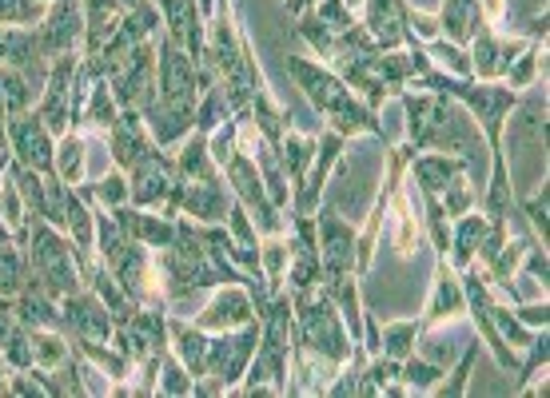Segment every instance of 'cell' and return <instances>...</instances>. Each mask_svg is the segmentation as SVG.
<instances>
[{
	"instance_id": "obj_1",
	"label": "cell",
	"mask_w": 550,
	"mask_h": 398,
	"mask_svg": "<svg viewBox=\"0 0 550 398\" xmlns=\"http://www.w3.org/2000/svg\"><path fill=\"white\" fill-rule=\"evenodd\" d=\"M291 72L299 76V84L307 88V96L319 103V108L327 111V116L335 119V124L343 127V132H355V127H379L371 119V111L367 108H359V103H351V96H347V88L339 84L335 76H327L323 68H311L307 60H291Z\"/></svg>"
},
{
	"instance_id": "obj_2",
	"label": "cell",
	"mask_w": 550,
	"mask_h": 398,
	"mask_svg": "<svg viewBox=\"0 0 550 398\" xmlns=\"http://www.w3.org/2000/svg\"><path fill=\"white\" fill-rule=\"evenodd\" d=\"M32 271H36V279H44V291L48 295H72L76 291V275H72V263L68 255H64L60 239L52 235V231L36 227L32 231Z\"/></svg>"
},
{
	"instance_id": "obj_3",
	"label": "cell",
	"mask_w": 550,
	"mask_h": 398,
	"mask_svg": "<svg viewBox=\"0 0 550 398\" xmlns=\"http://www.w3.org/2000/svg\"><path fill=\"white\" fill-rule=\"evenodd\" d=\"M159 100L188 103V108L196 103V68H191V56L175 40L159 44Z\"/></svg>"
},
{
	"instance_id": "obj_4",
	"label": "cell",
	"mask_w": 550,
	"mask_h": 398,
	"mask_svg": "<svg viewBox=\"0 0 550 398\" xmlns=\"http://www.w3.org/2000/svg\"><path fill=\"white\" fill-rule=\"evenodd\" d=\"M303 339L327 358H347V339H343V331H339V323H335L327 299L303 307Z\"/></svg>"
},
{
	"instance_id": "obj_5",
	"label": "cell",
	"mask_w": 550,
	"mask_h": 398,
	"mask_svg": "<svg viewBox=\"0 0 550 398\" xmlns=\"http://www.w3.org/2000/svg\"><path fill=\"white\" fill-rule=\"evenodd\" d=\"M151 52L148 44L128 48V64L116 72V100L120 103H148L151 100Z\"/></svg>"
},
{
	"instance_id": "obj_6",
	"label": "cell",
	"mask_w": 550,
	"mask_h": 398,
	"mask_svg": "<svg viewBox=\"0 0 550 398\" xmlns=\"http://www.w3.org/2000/svg\"><path fill=\"white\" fill-rule=\"evenodd\" d=\"M255 326H247L244 334H236V339H215V342H207V363H212V374L215 379L228 387L231 379H239V371H244V363H247V355L255 350Z\"/></svg>"
},
{
	"instance_id": "obj_7",
	"label": "cell",
	"mask_w": 550,
	"mask_h": 398,
	"mask_svg": "<svg viewBox=\"0 0 550 398\" xmlns=\"http://www.w3.org/2000/svg\"><path fill=\"white\" fill-rule=\"evenodd\" d=\"M76 36H80V8H76V0H60L52 8V16H48L44 32H40V52L60 56L76 44Z\"/></svg>"
},
{
	"instance_id": "obj_8",
	"label": "cell",
	"mask_w": 550,
	"mask_h": 398,
	"mask_svg": "<svg viewBox=\"0 0 550 398\" xmlns=\"http://www.w3.org/2000/svg\"><path fill=\"white\" fill-rule=\"evenodd\" d=\"M12 143L28 167H48L52 164V148H48V132L40 116H16L12 119Z\"/></svg>"
},
{
	"instance_id": "obj_9",
	"label": "cell",
	"mask_w": 550,
	"mask_h": 398,
	"mask_svg": "<svg viewBox=\"0 0 550 398\" xmlns=\"http://www.w3.org/2000/svg\"><path fill=\"white\" fill-rule=\"evenodd\" d=\"M143 116H148V124H151V132H156L159 143L180 140V135L191 127V108H188V103L148 100V103H143Z\"/></svg>"
},
{
	"instance_id": "obj_10",
	"label": "cell",
	"mask_w": 550,
	"mask_h": 398,
	"mask_svg": "<svg viewBox=\"0 0 550 398\" xmlns=\"http://www.w3.org/2000/svg\"><path fill=\"white\" fill-rule=\"evenodd\" d=\"M132 167H136V180H132L136 203H151V199H159L167 191V159L159 156V151H148V156Z\"/></svg>"
},
{
	"instance_id": "obj_11",
	"label": "cell",
	"mask_w": 550,
	"mask_h": 398,
	"mask_svg": "<svg viewBox=\"0 0 550 398\" xmlns=\"http://www.w3.org/2000/svg\"><path fill=\"white\" fill-rule=\"evenodd\" d=\"M367 24H371V36L375 44L391 48L395 40L407 36V16H403V4L399 0H371V12H367Z\"/></svg>"
},
{
	"instance_id": "obj_12",
	"label": "cell",
	"mask_w": 550,
	"mask_h": 398,
	"mask_svg": "<svg viewBox=\"0 0 550 398\" xmlns=\"http://www.w3.org/2000/svg\"><path fill=\"white\" fill-rule=\"evenodd\" d=\"M228 172H231V180H236L239 195H244L247 203L255 207V215H260V223H263V227H267V231H275L279 223H275V215H271L267 199H263V188H260V175H255V167L247 164V159H228Z\"/></svg>"
},
{
	"instance_id": "obj_13",
	"label": "cell",
	"mask_w": 550,
	"mask_h": 398,
	"mask_svg": "<svg viewBox=\"0 0 550 398\" xmlns=\"http://www.w3.org/2000/svg\"><path fill=\"white\" fill-rule=\"evenodd\" d=\"M323 259L335 279L351 267V231L335 215H323Z\"/></svg>"
},
{
	"instance_id": "obj_14",
	"label": "cell",
	"mask_w": 550,
	"mask_h": 398,
	"mask_svg": "<svg viewBox=\"0 0 550 398\" xmlns=\"http://www.w3.org/2000/svg\"><path fill=\"white\" fill-rule=\"evenodd\" d=\"M68 72H72L68 60L52 72V80H48V100H44V108H40V119H44V127H52V132H64V116H68Z\"/></svg>"
},
{
	"instance_id": "obj_15",
	"label": "cell",
	"mask_w": 550,
	"mask_h": 398,
	"mask_svg": "<svg viewBox=\"0 0 550 398\" xmlns=\"http://www.w3.org/2000/svg\"><path fill=\"white\" fill-rule=\"evenodd\" d=\"M112 151H116L120 164H140L143 156H148V143H143V132H140V116H120L116 132H112Z\"/></svg>"
},
{
	"instance_id": "obj_16",
	"label": "cell",
	"mask_w": 550,
	"mask_h": 398,
	"mask_svg": "<svg viewBox=\"0 0 550 398\" xmlns=\"http://www.w3.org/2000/svg\"><path fill=\"white\" fill-rule=\"evenodd\" d=\"M64 323L80 334H108V315L92 299H72L68 310H64Z\"/></svg>"
},
{
	"instance_id": "obj_17",
	"label": "cell",
	"mask_w": 550,
	"mask_h": 398,
	"mask_svg": "<svg viewBox=\"0 0 550 398\" xmlns=\"http://www.w3.org/2000/svg\"><path fill=\"white\" fill-rule=\"evenodd\" d=\"M180 199H183V207H188L191 215H204V219H220L223 215V191L212 183V175L199 180V183H191V191L188 195H180Z\"/></svg>"
},
{
	"instance_id": "obj_18",
	"label": "cell",
	"mask_w": 550,
	"mask_h": 398,
	"mask_svg": "<svg viewBox=\"0 0 550 398\" xmlns=\"http://www.w3.org/2000/svg\"><path fill=\"white\" fill-rule=\"evenodd\" d=\"M247 299L239 291H223L220 299L207 307V315H204V323L207 326H231V323H247Z\"/></svg>"
},
{
	"instance_id": "obj_19",
	"label": "cell",
	"mask_w": 550,
	"mask_h": 398,
	"mask_svg": "<svg viewBox=\"0 0 550 398\" xmlns=\"http://www.w3.org/2000/svg\"><path fill=\"white\" fill-rule=\"evenodd\" d=\"M32 92H36V88L28 84V76H20L16 68H0V111H4V116L20 111Z\"/></svg>"
},
{
	"instance_id": "obj_20",
	"label": "cell",
	"mask_w": 550,
	"mask_h": 398,
	"mask_svg": "<svg viewBox=\"0 0 550 398\" xmlns=\"http://www.w3.org/2000/svg\"><path fill=\"white\" fill-rule=\"evenodd\" d=\"M454 172H459V164H454V159H443V156H422L419 164H414V175H419V183L427 191L451 188V175Z\"/></svg>"
},
{
	"instance_id": "obj_21",
	"label": "cell",
	"mask_w": 550,
	"mask_h": 398,
	"mask_svg": "<svg viewBox=\"0 0 550 398\" xmlns=\"http://www.w3.org/2000/svg\"><path fill=\"white\" fill-rule=\"evenodd\" d=\"M470 24H483V20H478L475 0H446V8H443V28L451 32L454 40H462V36H475V32H470Z\"/></svg>"
},
{
	"instance_id": "obj_22",
	"label": "cell",
	"mask_w": 550,
	"mask_h": 398,
	"mask_svg": "<svg viewBox=\"0 0 550 398\" xmlns=\"http://www.w3.org/2000/svg\"><path fill=\"white\" fill-rule=\"evenodd\" d=\"M20 318H24V323H32V326H60L64 323V318L52 310V302H48L40 291L36 295H24V299H20Z\"/></svg>"
},
{
	"instance_id": "obj_23",
	"label": "cell",
	"mask_w": 550,
	"mask_h": 398,
	"mask_svg": "<svg viewBox=\"0 0 550 398\" xmlns=\"http://www.w3.org/2000/svg\"><path fill=\"white\" fill-rule=\"evenodd\" d=\"M478 44H475V68L478 76H494V72H502V48L494 44L486 32H475Z\"/></svg>"
},
{
	"instance_id": "obj_24",
	"label": "cell",
	"mask_w": 550,
	"mask_h": 398,
	"mask_svg": "<svg viewBox=\"0 0 550 398\" xmlns=\"http://www.w3.org/2000/svg\"><path fill=\"white\" fill-rule=\"evenodd\" d=\"M180 355H183V363L191 366V374H199L207 363V339L196 331H180Z\"/></svg>"
},
{
	"instance_id": "obj_25",
	"label": "cell",
	"mask_w": 550,
	"mask_h": 398,
	"mask_svg": "<svg viewBox=\"0 0 550 398\" xmlns=\"http://www.w3.org/2000/svg\"><path fill=\"white\" fill-rule=\"evenodd\" d=\"M315 20L323 24L327 32H351V16H347V8H343V0H323Z\"/></svg>"
},
{
	"instance_id": "obj_26",
	"label": "cell",
	"mask_w": 550,
	"mask_h": 398,
	"mask_svg": "<svg viewBox=\"0 0 550 398\" xmlns=\"http://www.w3.org/2000/svg\"><path fill=\"white\" fill-rule=\"evenodd\" d=\"M483 231H486V223H483V219H462L459 239H454V259L467 263V259H470V251H475V239H483Z\"/></svg>"
},
{
	"instance_id": "obj_27",
	"label": "cell",
	"mask_w": 550,
	"mask_h": 398,
	"mask_svg": "<svg viewBox=\"0 0 550 398\" xmlns=\"http://www.w3.org/2000/svg\"><path fill=\"white\" fill-rule=\"evenodd\" d=\"M40 16L36 0H0V20H16V24H28Z\"/></svg>"
},
{
	"instance_id": "obj_28",
	"label": "cell",
	"mask_w": 550,
	"mask_h": 398,
	"mask_svg": "<svg viewBox=\"0 0 550 398\" xmlns=\"http://www.w3.org/2000/svg\"><path fill=\"white\" fill-rule=\"evenodd\" d=\"M283 159H287V172L299 180L303 167H307V159H311V143L307 140H295V135H291V140L283 143Z\"/></svg>"
},
{
	"instance_id": "obj_29",
	"label": "cell",
	"mask_w": 550,
	"mask_h": 398,
	"mask_svg": "<svg viewBox=\"0 0 550 398\" xmlns=\"http://www.w3.org/2000/svg\"><path fill=\"white\" fill-rule=\"evenodd\" d=\"M20 287V259L0 247V291H16Z\"/></svg>"
},
{
	"instance_id": "obj_30",
	"label": "cell",
	"mask_w": 550,
	"mask_h": 398,
	"mask_svg": "<svg viewBox=\"0 0 550 398\" xmlns=\"http://www.w3.org/2000/svg\"><path fill=\"white\" fill-rule=\"evenodd\" d=\"M223 111H228V100H223V88H215V92L204 100V108H199V127L220 124V119H223Z\"/></svg>"
},
{
	"instance_id": "obj_31",
	"label": "cell",
	"mask_w": 550,
	"mask_h": 398,
	"mask_svg": "<svg viewBox=\"0 0 550 398\" xmlns=\"http://www.w3.org/2000/svg\"><path fill=\"white\" fill-rule=\"evenodd\" d=\"M411 342H414V326H391L387 331V355L391 358H403L407 350H411Z\"/></svg>"
},
{
	"instance_id": "obj_32",
	"label": "cell",
	"mask_w": 550,
	"mask_h": 398,
	"mask_svg": "<svg viewBox=\"0 0 550 398\" xmlns=\"http://www.w3.org/2000/svg\"><path fill=\"white\" fill-rule=\"evenodd\" d=\"M88 124H112V96H108V88H96L92 108H88Z\"/></svg>"
},
{
	"instance_id": "obj_33",
	"label": "cell",
	"mask_w": 550,
	"mask_h": 398,
	"mask_svg": "<svg viewBox=\"0 0 550 398\" xmlns=\"http://www.w3.org/2000/svg\"><path fill=\"white\" fill-rule=\"evenodd\" d=\"M183 172H188V175H196V180H207V175H212V172H207V159H204V143H191V148L188 151H183Z\"/></svg>"
},
{
	"instance_id": "obj_34",
	"label": "cell",
	"mask_w": 550,
	"mask_h": 398,
	"mask_svg": "<svg viewBox=\"0 0 550 398\" xmlns=\"http://www.w3.org/2000/svg\"><path fill=\"white\" fill-rule=\"evenodd\" d=\"M403 379L411 382V387H419V390H427V387H435V379H438V371L435 366H427V363H407V371H403Z\"/></svg>"
},
{
	"instance_id": "obj_35",
	"label": "cell",
	"mask_w": 550,
	"mask_h": 398,
	"mask_svg": "<svg viewBox=\"0 0 550 398\" xmlns=\"http://www.w3.org/2000/svg\"><path fill=\"white\" fill-rule=\"evenodd\" d=\"M260 159H263V167H267V188H271V199H275V203H283V199H287V183H283V175H279L275 159H271V156H260Z\"/></svg>"
},
{
	"instance_id": "obj_36",
	"label": "cell",
	"mask_w": 550,
	"mask_h": 398,
	"mask_svg": "<svg viewBox=\"0 0 550 398\" xmlns=\"http://www.w3.org/2000/svg\"><path fill=\"white\" fill-rule=\"evenodd\" d=\"M8 355H12L16 366H28L32 358H36V350H32V339H24V334H12V347H8Z\"/></svg>"
},
{
	"instance_id": "obj_37",
	"label": "cell",
	"mask_w": 550,
	"mask_h": 398,
	"mask_svg": "<svg viewBox=\"0 0 550 398\" xmlns=\"http://www.w3.org/2000/svg\"><path fill=\"white\" fill-rule=\"evenodd\" d=\"M164 390L167 394H183V390H191V379L180 371V366H167L164 371Z\"/></svg>"
},
{
	"instance_id": "obj_38",
	"label": "cell",
	"mask_w": 550,
	"mask_h": 398,
	"mask_svg": "<svg viewBox=\"0 0 550 398\" xmlns=\"http://www.w3.org/2000/svg\"><path fill=\"white\" fill-rule=\"evenodd\" d=\"M430 52H435V56H443V60L451 64L454 72H462V76H467V72H470V64L462 60V52H459V48H454V44H435V48H430Z\"/></svg>"
},
{
	"instance_id": "obj_39",
	"label": "cell",
	"mask_w": 550,
	"mask_h": 398,
	"mask_svg": "<svg viewBox=\"0 0 550 398\" xmlns=\"http://www.w3.org/2000/svg\"><path fill=\"white\" fill-rule=\"evenodd\" d=\"M494 323H499V326H502V331H507V334H515V342H523V347H526V342H531V334H526L523 326H518L515 318L507 315V310H494Z\"/></svg>"
},
{
	"instance_id": "obj_40",
	"label": "cell",
	"mask_w": 550,
	"mask_h": 398,
	"mask_svg": "<svg viewBox=\"0 0 550 398\" xmlns=\"http://www.w3.org/2000/svg\"><path fill=\"white\" fill-rule=\"evenodd\" d=\"M255 111H260V124H263V132L271 135V140H279V116L267 108L263 100H255Z\"/></svg>"
},
{
	"instance_id": "obj_41",
	"label": "cell",
	"mask_w": 550,
	"mask_h": 398,
	"mask_svg": "<svg viewBox=\"0 0 550 398\" xmlns=\"http://www.w3.org/2000/svg\"><path fill=\"white\" fill-rule=\"evenodd\" d=\"M124 180H104L100 183V188H96V195H104V199H108V203H120V199H124Z\"/></svg>"
},
{
	"instance_id": "obj_42",
	"label": "cell",
	"mask_w": 550,
	"mask_h": 398,
	"mask_svg": "<svg viewBox=\"0 0 550 398\" xmlns=\"http://www.w3.org/2000/svg\"><path fill=\"white\" fill-rule=\"evenodd\" d=\"M526 215H531V223H534V227H542V231H546V188H542V195L534 199L531 207H526Z\"/></svg>"
},
{
	"instance_id": "obj_43",
	"label": "cell",
	"mask_w": 550,
	"mask_h": 398,
	"mask_svg": "<svg viewBox=\"0 0 550 398\" xmlns=\"http://www.w3.org/2000/svg\"><path fill=\"white\" fill-rule=\"evenodd\" d=\"M454 299H459V295H454V287H451V283H446V279H443V283H438V299H435V315H443V310H451V307H454Z\"/></svg>"
},
{
	"instance_id": "obj_44",
	"label": "cell",
	"mask_w": 550,
	"mask_h": 398,
	"mask_svg": "<svg viewBox=\"0 0 550 398\" xmlns=\"http://www.w3.org/2000/svg\"><path fill=\"white\" fill-rule=\"evenodd\" d=\"M76 159H80V148H76V143H68V148H64V156H60V167L68 175H76Z\"/></svg>"
},
{
	"instance_id": "obj_45",
	"label": "cell",
	"mask_w": 550,
	"mask_h": 398,
	"mask_svg": "<svg viewBox=\"0 0 550 398\" xmlns=\"http://www.w3.org/2000/svg\"><path fill=\"white\" fill-rule=\"evenodd\" d=\"M531 64H534V56H526V60L510 72V80H515V84H526V80H531Z\"/></svg>"
},
{
	"instance_id": "obj_46",
	"label": "cell",
	"mask_w": 550,
	"mask_h": 398,
	"mask_svg": "<svg viewBox=\"0 0 550 398\" xmlns=\"http://www.w3.org/2000/svg\"><path fill=\"white\" fill-rule=\"evenodd\" d=\"M446 207H451V211H462V207H467V191H451V195H446Z\"/></svg>"
},
{
	"instance_id": "obj_47",
	"label": "cell",
	"mask_w": 550,
	"mask_h": 398,
	"mask_svg": "<svg viewBox=\"0 0 550 398\" xmlns=\"http://www.w3.org/2000/svg\"><path fill=\"white\" fill-rule=\"evenodd\" d=\"M523 315H526V323H542V326H546V307H526Z\"/></svg>"
},
{
	"instance_id": "obj_48",
	"label": "cell",
	"mask_w": 550,
	"mask_h": 398,
	"mask_svg": "<svg viewBox=\"0 0 550 398\" xmlns=\"http://www.w3.org/2000/svg\"><path fill=\"white\" fill-rule=\"evenodd\" d=\"M526 267H531V275L546 279V259H542V255H531V263H526Z\"/></svg>"
},
{
	"instance_id": "obj_49",
	"label": "cell",
	"mask_w": 550,
	"mask_h": 398,
	"mask_svg": "<svg viewBox=\"0 0 550 398\" xmlns=\"http://www.w3.org/2000/svg\"><path fill=\"white\" fill-rule=\"evenodd\" d=\"M231 223H236V235H239V239H244V243H252V231H247L244 215H239V211H236V219H231Z\"/></svg>"
},
{
	"instance_id": "obj_50",
	"label": "cell",
	"mask_w": 550,
	"mask_h": 398,
	"mask_svg": "<svg viewBox=\"0 0 550 398\" xmlns=\"http://www.w3.org/2000/svg\"><path fill=\"white\" fill-rule=\"evenodd\" d=\"M4 339H8V323L0 318V347H4Z\"/></svg>"
},
{
	"instance_id": "obj_51",
	"label": "cell",
	"mask_w": 550,
	"mask_h": 398,
	"mask_svg": "<svg viewBox=\"0 0 550 398\" xmlns=\"http://www.w3.org/2000/svg\"><path fill=\"white\" fill-rule=\"evenodd\" d=\"M0 143H4V127H0Z\"/></svg>"
},
{
	"instance_id": "obj_52",
	"label": "cell",
	"mask_w": 550,
	"mask_h": 398,
	"mask_svg": "<svg viewBox=\"0 0 550 398\" xmlns=\"http://www.w3.org/2000/svg\"><path fill=\"white\" fill-rule=\"evenodd\" d=\"M0 167H4V156H0Z\"/></svg>"
}]
</instances>
